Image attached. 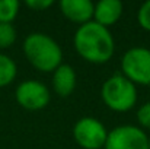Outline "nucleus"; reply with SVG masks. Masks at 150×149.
<instances>
[{
    "mask_svg": "<svg viewBox=\"0 0 150 149\" xmlns=\"http://www.w3.org/2000/svg\"><path fill=\"white\" fill-rule=\"evenodd\" d=\"M73 46L85 61L92 64L108 63L115 51V41L111 31L93 21L80 25L76 29Z\"/></svg>",
    "mask_w": 150,
    "mask_h": 149,
    "instance_id": "f257e3e1",
    "label": "nucleus"
},
{
    "mask_svg": "<svg viewBox=\"0 0 150 149\" xmlns=\"http://www.w3.org/2000/svg\"><path fill=\"white\" fill-rule=\"evenodd\" d=\"M23 54L29 64L42 73H52L63 63V50L44 32H32L23 40Z\"/></svg>",
    "mask_w": 150,
    "mask_h": 149,
    "instance_id": "f03ea898",
    "label": "nucleus"
},
{
    "mask_svg": "<svg viewBox=\"0 0 150 149\" xmlns=\"http://www.w3.org/2000/svg\"><path fill=\"white\" fill-rule=\"evenodd\" d=\"M100 97L109 110L127 113L133 110L137 102V86L122 75H112L103 82Z\"/></svg>",
    "mask_w": 150,
    "mask_h": 149,
    "instance_id": "7ed1b4c3",
    "label": "nucleus"
},
{
    "mask_svg": "<svg viewBox=\"0 0 150 149\" xmlns=\"http://www.w3.org/2000/svg\"><path fill=\"white\" fill-rule=\"evenodd\" d=\"M121 75L136 86L150 85V50L133 47L121 57Z\"/></svg>",
    "mask_w": 150,
    "mask_h": 149,
    "instance_id": "20e7f679",
    "label": "nucleus"
},
{
    "mask_svg": "<svg viewBox=\"0 0 150 149\" xmlns=\"http://www.w3.org/2000/svg\"><path fill=\"white\" fill-rule=\"evenodd\" d=\"M73 139L83 149H103L108 139V130L99 120L82 117L73 126Z\"/></svg>",
    "mask_w": 150,
    "mask_h": 149,
    "instance_id": "39448f33",
    "label": "nucleus"
},
{
    "mask_svg": "<svg viewBox=\"0 0 150 149\" xmlns=\"http://www.w3.org/2000/svg\"><path fill=\"white\" fill-rule=\"evenodd\" d=\"M103 149H149V136L133 124H122L108 132Z\"/></svg>",
    "mask_w": 150,
    "mask_h": 149,
    "instance_id": "423d86ee",
    "label": "nucleus"
},
{
    "mask_svg": "<svg viewBox=\"0 0 150 149\" xmlns=\"http://www.w3.org/2000/svg\"><path fill=\"white\" fill-rule=\"evenodd\" d=\"M16 102L28 111L44 110L51 99L50 89L40 81L28 79L21 82L15 91Z\"/></svg>",
    "mask_w": 150,
    "mask_h": 149,
    "instance_id": "0eeeda50",
    "label": "nucleus"
},
{
    "mask_svg": "<svg viewBox=\"0 0 150 149\" xmlns=\"http://www.w3.org/2000/svg\"><path fill=\"white\" fill-rule=\"evenodd\" d=\"M93 10H95V4L91 0H61L60 1L61 15L67 21L77 24L79 26L93 21Z\"/></svg>",
    "mask_w": 150,
    "mask_h": 149,
    "instance_id": "6e6552de",
    "label": "nucleus"
},
{
    "mask_svg": "<svg viewBox=\"0 0 150 149\" xmlns=\"http://www.w3.org/2000/svg\"><path fill=\"white\" fill-rule=\"evenodd\" d=\"M76 85H77V75L73 66L61 63L52 72V89L58 97L61 98L70 97L74 92Z\"/></svg>",
    "mask_w": 150,
    "mask_h": 149,
    "instance_id": "1a4fd4ad",
    "label": "nucleus"
},
{
    "mask_svg": "<svg viewBox=\"0 0 150 149\" xmlns=\"http://www.w3.org/2000/svg\"><path fill=\"white\" fill-rule=\"evenodd\" d=\"M124 4L120 0H100L95 4L93 10V22L99 24L100 26L108 28L115 25L122 16Z\"/></svg>",
    "mask_w": 150,
    "mask_h": 149,
    "instance_id": "9d476101",
    "label": "nucleus"
},
{
    "mask_svg": "<svg viewBox=\"0 0 150 149\" xmlns=\"http://www.w3.org/2000/svg\"><path fill=\"white\" fill-rule=\"evenodd\" d=\"M18 75L16 63L6 54L0 53V88L10 85Z\"/></svg>",
    "mask_w": 150,
    "mask_h": 149,
    "instance_id": "9b49d317",
    "label": "nucleus"
},
{
    "mask_svg": "<svg viewBox=\"0 0 150 149\" xmlns=\"http://www.w3.org/2000/svg\"><path fill=\"white\" fill-rule=\"evenodd\" d=\"M19 13L18 0H0V24H12Z\"/></svg>",
    "mask_w": 150,
    "mask_h": 149,
    "instance_id": "f8f14e48",
    "label": "nucleus"
},
{
    "mask_svg": "<svg viewBox=\"0 0 150 149\" xmlns=\"http://www.w3.org/2000/svg\"><path fill=\"white\" fill-rule=\"evenodd\" d=\"M16 29L12 24H0V50L10 48L16 41Z\"/></svg>",
    "mask_w": 150,
    "mask_h": 149,
    "instance_id": "ddd939ff",
    "label": "nucleus"
},
{
    "mask_svg": "<svg viewBox=\"0 0 150 149\" xmlns=\"http://www.w3.org/2000/svg\"><path fill=\"white\" fill-rule=\"evenodd\" d=\"M137 21H139V25L144 31L150 32V0L144 1L140 6V9L137 12Z\"/></svg>",
    "mask_w": 150,
    "mask_h": 149,
    "instance_id": "4468645a",
    "label": "nucleus"
},
{
    "mask_svg": "<svg viewBox=\"0 0 150 149\" xmlns=\"http://www.w3.org/2000/svg\"><path fill=\"white\" fill-rule=\"evenodd\" d=\"M137 121L140 124V129L150 130V101L144 102L137 110Z\"/></svg>",
    "mask_w": 150,
    "mask_h": 149,
    "instance_id": "2eb2a0df",
    "label": "nucleus"
},
{
    "mask_svg": "<svg viewBox=\"0 0 150 149\" xmlns=\"http://www.w3.org/2000/svg\"><path fill=\"white\" fill-rule=\"evenodd\" d=\"M26 7L32 9L34 12H45L54 4L52 0H26L25 1Z\"/></svg>",
    "mask_w": 150,
    "mask_h": 149,
    "instance_id": "dca6fc26",
    "label": "nucleus"
},
{
    "mask_svg": "<svg viewBox=\"0 0 150 149\" xmlns=\"http://www.w3.org/2000/svg\"><path fill=\"white\" fill-rule=\"evenodd\" d=\"M149 149H150V138H149Z\"/></svg>",
    "mask_w": 150,
    "mask_h": 149,
    "instance_id": "f3484780",
    "label": "nucleus"
}]
</instances>
